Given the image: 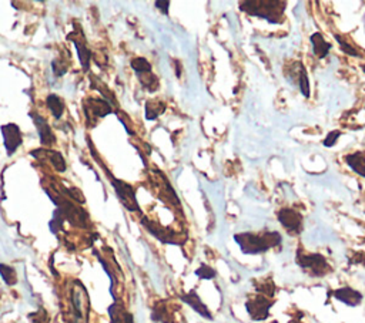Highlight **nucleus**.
Instances as JSON below:
<instances>
[{"instance_id": "1", "label": "nucleus", "mask_w": 365, "mask_h": 323, "mask_svg": "<svg viewBox=\"0 0 365 323\" xmlns=\"http://www.w3.org/2000/svg\"><path fill=\"white\" fill-rule=\"evenodd\" d=\"M234 240L238 244L243 254L247 255H257L267 252L268 249L281 245L282 238L278 232H264V233H252L244 232L234 235Z\"/></svg>"}, {"instance_id": "2", "label": "nucleus", "mask_w": 365, "mask_h": 323, "mask_svg": "<svg viewBox=\"0 0 365 323\" xmlns=\"http://www.w3.org/2000/svg\"><path fill=\"white\" fill-rule=\"evenodd\" d=\"M241 10L273 24H278L282 22L285 3L280 0H247L241 3Z\"/></svg>"}, {"instance_id": "3", "label": "nucleus", "mask_w": 365, "mask_h": 323, "mask_svg": "<svg viewBox=\"0 0 365 323\" xmlns=\"http://www.w3.org/2000/svg\"><path fill=\"white\" fill-rule=\"evenodd\" d=\"M297 263H298L300 268L310 272L312 276H317V278H321V276L327 275L328 272H331L327 259L319 254H301V252H298L297 254Z\"/></svg>"}, {"instance_id": "4", "label": "nucleus", "mask_w": 365, "mask_h": 323, "mask_svg": "<svg viewBox=\"0 0 365 323\" xmlns=\"http://www.w3.org/2000/svg\"><path fill=\"white\" fill-rule=\"evenodd\" d=\"M108 177H110L112 185H113L114 189H116V194H117V196L120 198V201H122L123 205H124L129 211H131V212H133V211H140L138 204H137L136 191H134V188L131 187V185H129L127 182H124V181L116 180V178L112 177L110 174H108Z\"/></svg>"}, {"instance_id": "5", "label": "nucleus", "mask_w": 365, "mask_h": 323, "mask_svg": "<svg viewBox=\"0 0 365 323\" xmlns=\"http://www.w3.org/2000/svg\"><path fill=\"white\" fill-rule=\"evenodd\" d=\"M273 306V301L260 295L245 302V309L252 320H266Z\"/></svg>"}, {"instance_id": "6", "label": "nucleus", "mask_w": 365, "mask_h": 323, "mask_svg": "<svg viewBox=\"0 0 365 323\" xmlns=\"http://www.w3.org/2000/svg\"><path fill=\"white\" fill-rule=\"evenodd\" d=\"M71 305H73V309L76 312L77 319L87 317L89 309H90L89 296H87V292L84 291L82 284H79V282H76V285L71 291Z\"/></svg>"}, {"instance_id": "7", "label": "nucleus", "mask_w": 365, "mask_h": 323, "mask_svg": "<svg viewBox=\"0 0 365 323\" xmlns=\"http://www.w3.org/2000/svg\"><path fill=\"white\" fill-rule=\"evenodd\" d=\"M277 218L288 232L298 233L303 226V215L289 208H282L277 212Z\"/></svg>"}, {"instance_id": "8", "label": "nucleus", "mask_w": 365, "mask_h": 323, "mask_svg": "<svg viewBox=\"0 0 365 323\" xmlns=\"http://www.w3.org/2000/svg\"><path fill=\"white\" fill-rule=\"evenodd\" d=\"M141 222H143V225L149 229V232L153 233V235H154L157 239L161 240V242H164V244H177V242H178L177 233H175L174 231L159 225V224H156V222H153V221H149L147 218H143Z\"/></svg>"}, {"instance_id": "9", "label": "nucleus", "mask_w": 365, "mask_h": 323, "mask_svg": "<svg viewBox=\"0 0 365 323\" xmlns=\"http://www.w3.org/2000/svg\"><path fill=\"white\" fill-rule=\"evenodd\" d=\"M3 138H5V147L8 150V154H13L19 145L22 144V133L16 124H8L2 127Z\"/></svg>"}, {"instance_id": "10", "label": "nucleus", "mask_w": 365, "mask_h": 323, "mask_svg": "<svg viewBox=\"0 0 365 323\" xmlns=\"http://www.w3.org/2000/svg\"><path fill=\"white\" fill-rule=\"evenodd\" d=\"M334 298L337 301L342 302L348 306H358L361 302H362V295L352 289L350 286H345V288H340V289H335L334 292Z\"/></svg>"}, {"instance_id": "11", "label": "nucleus", "mask_w": 365, "mask_h": 323, "mask_svg": "<svg viewBox=\"0 0 365 323\" xmlns=\"http://www.w3.org/2000/svg\"><path fill=\"white\" fill-rule=\"evenodd\" d=\"M181 301L186 302L189 306H191L197 313H200V315L205 317V319H213L211 313L208 312V309H207V306L203 303V301L200 299V296H198L196 291H191V292L182 295Z\"/></svg>"}, {"instance_id": "12", "label": "nucleus", "mask_w": 365, "mask_h": 323, "mask_svg": "<svg viewBox=\"0 0 365 323\" xmlns=\"http://www.w3.org/2000/svg\"><path fill=\"white\" fill-rule=\"evenodd\" d=\"M86 113H91L94 117L103 118L107 114L113 113L112 105L107 103L103 98H90L89 100V105H86Z\"/></svg>"}, {"instance_id": "13", "label": "nucleus", "mask_w": 365, "mask_h": 323, "mask_svg": "<svg viewBox=\"0 0 365 323\" xmlns=\"http://www.w3.org/2000/svg\"><path fill=\"white\" fill-rule=\"evenodd\" d=\"M310 40H311L312 52H314V54H315L318 59H325L328 56V53H330V50L333 49V45L328 43V42H325L324 36H322L321 33H318V31L314 33V34H311Z\"/></svg>"}, {"instance_id": "14", "label": "nucleus", "mask_w": 365, "mask_h": 323, "mask_svg": "<svg viewBox=\"0 0 365 323\" xmlns=\"http://www.w3.org/2000/svg\"><path fill=\"white\" fill-rule=\"evenodd\" d=\"M33 118H34V123H36V127H38L42 144H43V145H53V144L56 143V136L53 134L50 126H49L42 117H39V115H33Z\"/></svg>"}, {"instance_id": "15", "label": "nucleus", "mask_w": 365, "mask_h": 323, "mask_svg": "<svg viewBox=\"0 0 365 323\" xmlns=\"http://www.w3.org/2000/svg\"><path fill=\"white\" fill-rule=\"evenodd\" d=\"M345 163L350 167L351 171L365 178V155L362 152H354L345 157Z\"/></svg>"}, {"instance_id": "16", "label": "nucleus", "mask_w": 365, "mask_h": 323, "mask_svg": "<svg viewBox=\"0 0 365 323\" xmlns=\"http://www.w3.org/2000/svg\"><path fill=\"white\" fill-rule=\"evenodd\" d=\"M108 313L112 317V323H133V315L129 313L122 305L114 303L108 308Z\"/></svg>"}, {"instance_id": "17", "label": "nucleus", "mask_w": 365, "mask_h": 323, "mask_svg": "<svg viewBox=\"0 0 365 323\" xmlns=\"http://www.w3.org/2000/svg\"><path fill=\"white\" fill-rule=\"evenodd\" d=\"M166 104L163 101L154 100V101H147L145 103V118L147 120H156L160 114L164 113Z\"/></svg>"}, {"instance_id": "18", "label": "nucleus", "mask_w": 365, "mask_h": 323, "mask_svg": "<svg viewBox=\"0 0 365 323\" xmlns=\"http://www.w3.org/2000/svg\"><path fill=\"white\" fill-rule=\"evenodd\" d=\"M298 86H300V91L305 98H310L311 96V87H310V80H308V74L307 70L303 64L298 66Z\"/></svg>"}, {"instance_id": "19", "label": "nucleus", "mask_w": 365, "mask_h": 323, "mask_svg": "<svg viewBox=\"0 0 365 323\" xmlns=\"http://www.w3.org/2000/svg\"><path fill=\"white\" fill-rule=\"evenodd\" d=\"M46 103H47V107L52 111L54 118H60L63 110H64V104H63L61 98L59 96H56V94H50L47 97V100H46Z\"/></svg>"}, {"instance_id": "20", "label": "nucleus", "mask_w": 365, "mask_h": 323, "mask_svg": "<svg viewBox=\"0 0 365 323\" xmlns=\"http://www.w3.org/2000/svg\"><path fill=\"white\" fill-rule=\"evenodd\" d=\"M138 80H140V83L143 84V87H145L147 90L152 91V93L159 89V80H157V77L153 74L152 71L138 74Z\"/></svg>"}, {"instance_id": "21", "label": "nucleus", "mask_w": 365, "mask_h": 323, "mask_svg": "<svg viewBox=\"0 0 365 323\" xmlns=\"http://www.w3.org/2000/svg\"><path fill=\"white\" fill-rule=\"evenodd\" d=\"M153 320H157L161 323H171V315L168 313L167 308L164 303H159L154 310H153Z\"/></svg>"}, {"instance_id": "22", "label": "nucleus", "mask_w": 365, "mask_h": 323, "mask_svg": "<svg viewBox=\"0 0 365 323\" xmlns=\"http://www.w3.org/2000/svg\"><path fill=\"white\" fill-rule=\"evenodd\" d=\"M45 154L47 155V158L52 161V164L53 167L59 171V173H64L66 171V163H64V159L61 157L60 152H56V151H45Z\"/></svg>"}, {"instance_id": "23", "label": "nucleus", "mask_w": 365, "mask_h": 323, "mask_svg": "<svg viewBox=\"0 0 365 323\" xmlns=\"http://www.w3.org/2000/svg\"><path fill=\"white\" fill-rule=\"evenodd\" d=\"M257 291H259L263 296H266L268 299H271L274 296V293H275V286H274L273 280L271 279H264V280H261L257 284V288H256Z\"/></svg>"}, {"instance_id": "24", "label": "nucleus", "mask_w": 365, "mask_h": 323, "mask_svg": "<svg viewBox=\"0 0 365 323\" xmlns=\"http://www.w3.org/2000/svg\"><path fill=\"white\" fill-rule=\"evenodd\" d=\"M75 45L77 47V52H79V57H80V60H82V64H83V68L84 70H87L89 68V61H90V57H91V53L89 52V49L86 47V46L79 40V38H75Z\"/></svg>"}, {"instance_id": "25", "label": "nucleus", "mask_w": 365, "mask_h": 323, "mask_svg": "<svg viewBox=\"0 0 365 323\" xmlns=\"http://www.w3.org/2000/svg\"><path fill=\"white\" fill-rule=\"evenodd\" d=\"M131 67L136 71L137 74H143V73H150L152 71V64L145 60L144 57H137L131 60Z\"/></svg>"}, {"instance_id": "26", "label": "nucleus", "mask_w": 365, "mask_h": 323, "mask_svg": "<svg viewBox=\"0 0 365 323\" xmlns=\"http://www.w3.org/2000/svg\"><path fill=\"white\" fill-rule=\"evenodd\" d=\"M0 275H2V278L3 280L8 284V285H15L16 282H17V276H16V272L13 268H10L8 265H0Z\"/></svg>"}, {"instance_id": "27", "label": "nucleus", "mask_w": 365, "mask_h": 323, "mask_svg": "<svg viewBox=\"0 0 365 323\" xmlns=\"http://www.w3.org/2000/svg\"><path fill=\"white\" fill-rule=\"evenodd\" d=\"M334 38L338 42V45L341 47V52L345 53V54H348V56H352V57H359L361 54L358 53V50L355 47H352V46L347 42V40H344L342 36L340 34H334Z\"/></svg>"}, {"instance_id": "28", "label": "nucleus", "mask_w": 365, "mask_h": 323, "mask_svg": "<svg viewBox=\"0 0 365 323\" xmlns=\"http://www.w3.org/2000/svg\"><path fill=\"white\" fill-rule=\"evenodd\" d=\"M196 275H197L200 279H213L214 276H215V271H214L211 266L203 263V265H200V268L196 271Z\"/></svg>"}, {"instance_id": "29", "label": "nucleus", "mask_w": 365, "mask_h": 323, "mask_svg": "<svg viewBox=\"0 0 365 323\" xmlns=\"http://www.w3.org/2000/svg\"><path fill=\"white\" fill-rule=\"evenodd\" d=\"M340 136H341V133H340V131H331V133H328V136L325 137V140H324L322 145H324V147H327V148L333 147V145L337 143V140L340 138Z\"/></svg>"}, {"instance_id": "30", "label": "nucleus", "mask_w": 365, "mask_h": 323, "mask_svg": "<svg viewBox=\"0 0 365 323\" xmlns=\"http://www.w3.org/2000/svg\"><path fill=\"white\" fill-rule=\"evenodd\" d=\"M66 194H68L73 199H76L79 204H84L83 195L80 194V191L77 188H68V189H66Z\"/></svg>"}, {"instance_id": "31", "label": "nucleus", "mask_w": 365, "mask_h": 323, "mask_svg": "<svg viewBox=\"0 0 365 323\" xmlns=\"http://www.w3.org/2000/svg\"><path fill=\"white\" fill-rule=\"evenodd\" d=\"M154 6L161 10L164 15H168V6H170V2H161V0H157L156 3H154Z\"/></svg>"}, {"instance_id": "32", "label": "nucleus", "mask_w": 365, "mask_h": 323, "mask_svg": "<svg viewBox=\"0 0 365 323\" xmlns=\"http://www.w3.org/2000/svg\"><path fill=\"white\" fill-rule=\"evenodd\" d=\"M355 262L364 263V265H365V255H364V254H357V259H355Z\"/></svg>"}, {"instance_id": "33", "label": "nucleus", "mask_w": 365, "mask_h": 323, "mask_svg": "<svg viewBox=\"0 0 365 323\" xmlns=\"http://www.w3.org/2000/svg\"><path fill=\"white\" fill-rule=\"evenodd\" d=\"M362 70H364V73H365V64H364V66H362Z\"/></svg>"}]
</instances>
